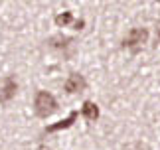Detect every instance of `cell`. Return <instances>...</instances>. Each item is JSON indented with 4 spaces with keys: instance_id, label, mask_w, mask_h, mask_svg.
<instances>
[{
    "instance_id": "6",
    "label": "cell",
    "mask_w": 160,
    "mask_h": 150,
    "mask_svg": "<svg viewBox=\"0 0 160 150\" xmlns=\"http://www.w3.org/2000/svg\"><path fill=\"white\" fill-rule=\"evenodd\" d=\"M83 117L87 118V121H97V118H99V107L91 101H85L83 103Z\"/></svg>"
},
{
    "instance_id": "5",
    "label": "cell",
    "mask_w": 160,
    "mask_h": 150,
    "mask_svg": "<svg viewBox=\"0 0 160 150\" xmlns=\"http://www.w3.org/2000/svg\"><path fill=\"white\" fill-rule=\"evenodd\" d=\"M75 118H77V111H71L69 112V117L63 118V121H59V122H55V124H50V127L46 128V132H58V130H63V128H69L73 122H75Z\"/></svg>"
},
{
    "instance_id": "4",
    "label": "cell",
    "mask_w": 160,
    "mask_h": 150,
    "mask_svg": "<svg viewBox=\"0 0 160 150\" xmlns=\"http://www.w3.org/2000/svg\"><path fill=\"white\" fill-rule=\"evenodd\" d=\"M85 79L81 77L79 73H73V75H69V79L65 81V91L67 93H79V91H83L85 89Z\"/></svg>"
},
{
    "instance_id": "2",
    "label": "cell",
    "mask_w": 160,
    "mask_h": 150,
    "mask_svg": "<svg viewBox=\"0 0 160 150\" xmlns=\"http://www.w3.org/2000/svg\"><path fill=\"white\" fill-rule=\"evenodd\" d=\"M146 40H148V32H146L144 28H132L131 32H128V36L125 38L122 46L131 48V49H137V48L142 46V43H146Z\"/></svg>"
},
{
    "instance_id": "1",
    "label": "cell",
    "mask_w": 160,
    "mask_h": 150,
    "mask_svg": "<svg viewBox=\"0 0 160 150\" xmlns=\"http://www.w3.org/2000/svg\"><path fill=\"white\" fill-rule=\"evenodd\" d=\"M34 111L38 117L48 118L50 115H53L58 111V101L48 91H38L36 93V99H34Z\"/></svg>"
},
{
    "instance_id": "8",
    "label": "cell",
    "mask_w": 160,
    "mask_h": 150,
    "mask_svg": "<svg viewBox=\"0 0 160 150\" xmlns=\"http://www.w3.org/2000/svg\"><path fill=\"white\" fill-rule=\"evenodd\" d=\"M158 40H160V34H158Z\"/></svg>"
},
{
    "instance_id": "3",
    "label": "cell",
    "mask_w": 160,
    "mask_h": 150,
    "mask_svg": "<svg viewBox=\"0 0 160 150\" xmlns=\"http://www.w3.org/2000/svg\"><path fill=\"white\" fill-rule=\"evenodd\" d=\"M18 91V83L14 81V77H4L2 87H0V103H8L10 99H14Z\"/></svg>"
},
{
    "instance_id": "7",
    "label": "cell",
    "mask_w": 160,
    "mask_h": 150,
    "mask_svg": "<svg viewBox=\"0 0 160 150\" xmlns=\"http://www.w3.org/2000/svg\"><path fill=\"white\" fill-rule=\"evenodd\" d=\"M71 22H73V14H71V12H63V14L55 16V24H58L59 28H63V26H67V24H71Z\"/></svg>"
}]
</instances>
